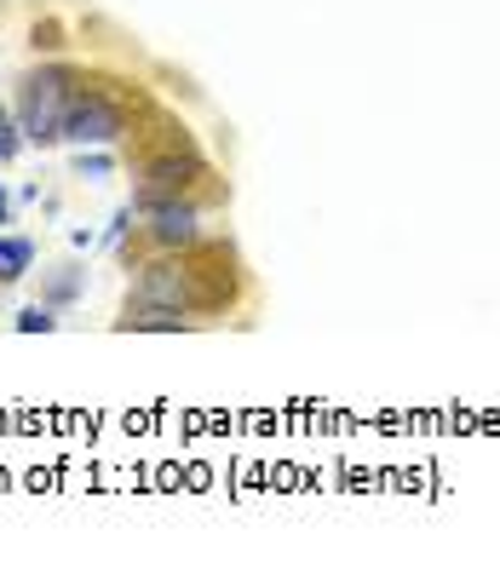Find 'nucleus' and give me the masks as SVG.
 <instances>
[{
	"mask_svg": "<svg viewBox=\"0 0 500 563\" xmlns=\"http://www.w3.org/2000/svg\"><path fill=\"white\" fill-rule=\"evenodd\" d=\"M75 92H82L75 87V70H64V64H47V70L24 75V92H17V133H24L29 145H58Z\"/></svg>",
	"mask_w": 500,
	"mask_h": 563,
	"instance_id": "1",
	"label": "nucleus"
},
{
	"mask_svg": "<svg viewBox=\"0 0 500 563\" xmlns=\"http://www.w3.org/2000/svg\"><path fill=\"white\" fill-rule=\"evenodd\" d=\"M127 133V115L110 104L104 92H75V104L64 115V138L70 145H115Z\"/></svg>",
	"mask_w": 500,
	"mask_h": 563,
	"instance_id": "2",
	"label": "nucleus"
},
{
	"mask_svg": "<svg viewBox=\"0 0 500 563\" xmlns=\"http://www.w3.org/2000/svg\"><path fill=\"white\" fill-rule=\"evenodd\" d=\"M208 288H196V271L185 265H145V276H138V305H167V311H196L208 305Z\"/></svg>",
	"mask_w": 500,
	"mask_h": 563,
	"instance_id": "3",
	"label": "nucleus"
},
{
	"mask_svg": "<svg viewBox=\"0 0 500 563\" xmlns=\"http://www.w3.org/2000/svg\"><path fill=\"white\" fill-rule=\"evenodd\" d=\"M145 208H150V236L162 241V248H190V241L202 236L190 201H145Z\"/></svg>",
	"mask_w": 500,
	"mask_h": 563,
	"instance_id": "4",
	"label": "nucleus"
},
{
	"mask_svg": "<svg viewBox=\"0 0 500 563\" xmlns=\"http://www.w3.org/2000/svg\"><path fill=\"white\" fill-rule=\"evenodd\" d=\"M190 178H202V161L196 155H155L145 167V196L138 201H162V196H178L190 185Z\"/></svg>",
	"mask_w": 500,
	"mask_h": 563,
	"instance_id": "5",
	"label": "nucleus"
},
{
	"mask_svg": "<svg viewBox=\"0 0 500 563\" xmlns=\"http://www.w3.org/2000/svg\"><path fill=\"white\" fill-rule=\"evenodd\" d=\"M35 265V241L29 236H0V282H24Z\"/></svg>",
	"mask_w": 500,
	"mask_h": 563,
	"instance_id": "6",
	"label": "nucleus"
},
{
	"mask_svg": "<svg viewBox=\"0 0 500 563\" xmlns=\"http://www.w3.org/2000/svg\"><path fill=\"white\" fill-rule=\"evenodd\" d=\"M127 328H145V334H185L190 322L185 311H167V305H150L145 316H127Z\"/></svg>",
	"mask_w": 500,
	"mask_h": 563,
	"instance_id": "7",
	"label": "nucleus"
},
{
	"mask_svg": "<svg viewBox=\"0 0 500 563\" xmlns=\"http://www.w3.org/2000/svg\"><path fill=\"white\" fill-rule=\"evenodd\" d=\"M58 328V316L47 305H29V311H17V334H52Z\"/></svg>",
	"mask_w": 500,
	"mask_h": 563,
	"instance_id": "8",
	"label": "nucleus"
},
{
	"mask_svg": "<svg viewBox=\"0 0 500 563\" xmlns=\"http://www.w3.org/2000/svg\"><path fill=\"white\" fill-rule=\"evenodd\" d=\"M12 150H17V133H12V121H7V115H0V161H7Z\"/></svg>",
	"mask_w": 500,
	"mask_h": 563,
	"instance_id": "9",
	"label": "nucleus"
},
{
	"mask_svg": "<svg viewBox=\"0 0 500 563\" xmlns=\"http://www.w3.org/2000/svg\"><path fill=\"white\" fill-rule=\"evenodd\" d=\"M82 173H87V178H104L110 161H104V155H82Z\"/></svg>",
	"mask_w": 500,
	"mask_h": 563,
	"instance_id": "10",
	"label": "nucleus"
},
{
	"mask_svg": "<svg viewBox=\"0 0 500 563\" xmlns=\"http://www.w3.org/2000/svg\"><path fill=\"white\" fill-rule=\"evenodd\" d=\"M0 225H7V190H0Z\"/></svg>",
	"mask_w": 500,
	"mask_h": 563,
	"instance_id": "11",
	"label": "nucleus"
}]
</instances>
